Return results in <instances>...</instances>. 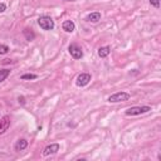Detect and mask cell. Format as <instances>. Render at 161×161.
<instances>
[{
  "instance_id": "obj_1",
  "label": "cell",
  "mask_w": 161,
  "mask_h": 161,
  "mask_svg": "<svg viewBox=\"0 0 161 161\" xmlns=\"http://www.w3.org/2000/svg\"><path fill=\"white\" fill-rule=\"evenodd\" d=\"M151 111L150 106H135V107H130L125 111L126 116H139V115H143Z\"/></svg>"
},
{
  "instance_id": "obj_2",
  "label": "cell",
  "mask_w": 161,
  "mask_h": 161,
  "mask_svg": "<svg viewBox=\"0 0 161 161\" xmlns=\"http://www.w3.org/2000/svg\"><path fill=\"white\" fill-rule=\"evenodd\" d=\"M38 25L43 30H53L54 29V20L50 16L43 15L38 19Z\"/></svg>"
},
{
  "instance_id": "obj_3",
  "label": "cell",
  "mask_w": 161,
  "mask_h": 161,
  "mask_svg": "<svg viewBox=\"0 0 161 161\" xmlns=\"http://www.w3.org/2000/svg\"><path fill=\"white\" fill-rule=\"evenodd\" d=\"M131 98V95L127 92H117L115 95L108 97V102L109 103H118V102H125V101H129Z\"/></svg>"
},
{
  "instance_id": "obj_4",
  "label": "cell",
  "mask_w": 161,
  "mask_h": 161,
  "mask_svg": "<svg viewBox=\"0 0 161 161\" xmlns=\"http://www.w3.org/2000/svg\"><path fill=\"white\" fill-rule=\"evenodd\" d=\"M68 50H69V54L74 59H81L83 57V50H82V48L78 44H75V43H72L68 47Z\"/></svg>"
},
{
  "instance_id": "obj_5",
  "label": "cell",
  "mask_w": 161,
  "mask_h": 161,
  "mask_svg": "<svg viewBox=\"0 0 161 161\" xmlns=\"http://www.w3.org/2000/svg\"><path fill=\"white\" fill-rule=\"evenodd\" d=\"M92 79V75L89 73H81L78 77H77V81H75V84L78 87H84L91 82Z\"/></svg>"
},
{
  "instance_id": "obj_6",
  "label": "cell",
  "mask_w": 161,
  "mask_h": 161,
  "mask_svg": "<svg viewBox=\"0 0 161 161\" xmlns=\"http://www.w3.org/2000/svg\"><path fill=\"white\" fill-rule=\"evenodd\" d=\"M10 127V116H4L0 118V135L5 133Z\"/></svg>"
},
{
  "instance_id": "obj_7",
  "label": "cell",
  "mask_w": 161,
  "mask_h": 161,
  "mask_svg": "<svg viewBox=\"0 0 161 161\" xmlns=\"http://www.w3.org/2000/svg\"><path fill=\"white\" fill-rule=\"evenodd\" d=\"M58 151H59V143H50V145H48V146L44 149L43 155H44V156L54 155V154H57Z\"/></svg>"
},
{
  "instance_id": "obj_8",
  "label": "cell",
  "mask_w": 161,
  "mask_h": 161,
  "mask_svg": "<svg viewBox=\"0 0 161 161\" xmlns=\"http://www.w3.org/2000/svg\"><path fill=\"white\" fill-rule=\"evenodd\" d=\"M62 28H63V30L67 32V33H73L74 29H75V24H74V22H72V20H64L63 24H62Z\"/></svg>"
},
{
  "instance_id": "obj_9",
  "label": "cell",
  "mask_w": 161,
  "mask_h": 161,
  "mask_svg": "<svg viewBox=\"0 0 161 161\" xmlns=\"http://www.w3.org/2000/svg\"><path fill=\"white\" fill-rule=\"evenodd\" d=\"M27 147H28V141L25 140V139L18 140V141L15 142V146H14L15 151H23V150H25Z\"/></svg>"
},
{
  "instance_id": "obj_10",
  "label": "cell",
  "mask_w": 161,
  "mask_h": 161,
  "mask_svg": "<svg viewBox=\"0 0 161 161\" xmlns=\"http://www.w3.org/2000/svg\"><path fill=\"white\" fill-rule=\"evenodd\" d=\"M87 22H91V23H97L101 20V13L98 12H95V13H91L89 15H87V18H86Z\"/></svg>"
},
{
  "instance_id": "obj_11",
  "label": "cell",
  "mask_w": 161,
  "mask_h": 161,
  "mask_svg": "<svg viewBox=\"0 0 161 161\" xmlns=\"http://www.w3.org/2000/svg\"><path fill=\"white\" fill-rule=\"evenodd\" d=\"M109 53H111V48H109V47H101L98 49V57H101V58L108 57Z\"/></svg>"
},
{
  "instance_id": "obj_12",
  "label": "cell",
  "mask_w": 161,
  "mask_h": 161,
  "mask_svg": "<svg viewBox=\"0 0 161 161\" xmlns=\"http://www.w3.org/2000/svg\"><path fill=\"white\" fill-rule=\"evenodd\" d=\"M10 75V69H0V83H2L3 81H5L8 77Z\"/></svg>"
},
{
  "instance_id": "obj_13",
  "label": "cell",
  "mask_w": 161,
  "mask_h": 161,
  "mask_svg": "<svg viewBox=\"0 0 161 161\" xmlns=\"http://www.w3.org/2000/svg\"><path fill=\"white\" fill-rule=\"evenodd\" d=\"M24 35L27 38V40H29V42L35 38V34L32 32V29H24Z\"/></svg>"
},
{
  "instance_id": "obj_14",
  "label": "cell",
  "mask_w": 161,
  "mask_h": 161,
  "mask_svg": "<svg viewBox=\"0 0 161 161\" xmlns=\"http://www.w3.org/2000/svg\"><path fill=\"white\" fill-rule=\"evenodd\" d=\"M38 75L37 74H33V73H27V74H23L20 79H37Z\"/></svg>"
},
{
  "instance_id": "obj_15",
  "label": "cell",
  "mask_w": 161,
  "mask_h": 161,
  "mask_svg": "<svg viewBox=\"0 0 161 161\" xmlns=\"http://www.w3.org/2000/svg\"><path fill=\"white\" fill-rule=\"evenodd\" d=\"M9 52V47L5 44H0V54H6Z\"/></svg>"
},
{
  "instance_id": "obj_16",
  "label": "cell",
  "mask_w": 161,
  "mask_h": 161,
  "mask_svg": "<svg viewBox=\"0 0 161 161\" xmlns=\"http://www.w3.org/2000/svg\"><path fill=\"white\" fill-rule=\"evenodd\" d=\"M150 4L154 8H156V9H159L160 8V0H150Z\"/></svg>"
},
{
  "instance_id": "obj_17",
  "label": "cell",
  "mask_w": 161,
  "mask_h": 161,
  "mask_svg": "<svg viewBox=\"0 0 161 161\" xmlns=\"http://www.w3.org/2000/svg\"><path fill=\"white\" fill-rule=\"evenodd\" d=\"M6 10V5L5 3H0V13H4Z\"/></svg>"
},
{
  "instance_id": "obj_18",
  "label": "cell",
  "mask_w": 161,
  "mask_h": 161,
  "mask_svg": "<svg viewBox=\"0 0 161 161\" xmlns=\"http://www.w3.org/2000/svg\"><path fill=\"white\" fill-rule=\"evenodd\" d=\"M19 103H22V105H24V103H25L24 97H19Z\"/></svg>"
},
{
  "instance_id": "obj_19",
  "label": "cell",
  "mask_w": 161,
  "mask_h": 161,
  "mask_svg": "<svg viewBox=\"0 0 161 161\" xmlns=\"http://www.w3.org/2000/svg\"><path fill=\"white\" fill-rule=\"evenodd\" d=\"M65 2H74V0H65Z\"/></svg>"
}]
</instances>
